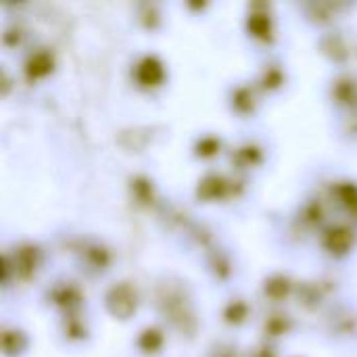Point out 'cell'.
Here are the masks:
<instances>
[{
    "label": "cell",
    "instance_id": "obj_1",
    "mask_svg": "<svg viewBox=\"0 0 357 357\" xmlns=\"http://www.w3.org/2000/svg\"><path fill=\"white\" fill-rule=\"evenodd\" d=\"M107 301H109L111 312L119 318H128L136 310V297L130 287H115L109 293Z\"/></svg>",
    "mask_w": 357,
    "mask_h": 357
},
{
    "label": "cell",
    "instance_id": "obj_2",
    "mask_svg": "<svg viewBox=\"0 0 357 357\" xmlns=\"http://www.w3.org/2000/svg\"><path fill=\"white\" fill-rule=\"evenodd\" d=\"M163 75H165L163 65L155 56H144L136 65V77H138V82L142 86H159L161 79H163Z\"/></svg>",
    "mask_w": 357,
    "mask_h": 357
},
{
    "label": "cell",
    "instance_id": "obj_3",
    "mask_svg": "<svg viewBox=\"0 0 357 357\" xmlns=\"http://www.w3.org/2000/svg\"><path fill=\"white\" fill-rule=\"evenodd\" d=\"M351 245H354V232L349 228L337 226L326 232V247L333 253H345Z\"/></svg>",
    "mask_w": 357,
    "mask_h": 357
},
{
    "label": "cell",
    "instance_id": "obj_4",
    "mask_svg": "<svg viewBox=\"0 0 357 357\" xmlns=\"http://www.w3.org/2000/svg\"><path fill=\"white\" fill-rule=\"evenodd\" d=\"M52 69V59L46 52H36L29 61H27V73L33 77H42Z\"/></svg>",
    "mask_w": 357,
    "mask_h": 357
},
{
    "label": "cell",
    "instance_id": "obj_5",
    "mask_svg": "<svg viewBox=\"0 0 357 357\" xmlns=\"http://www.w3.org/2000/svg\"><path fill=\"white\" fill-rule=\"evenodd\" d=\"M249 29L253 31V36L266 38V36H270V19L266 15H251Z\"/></svg>",
    "mask_w": 357,
    "mask_h": 357
},
{
    "label": "cell",
    "instance_id": "obj_6",
    "mask_svg": "<svg viewBox=\"0 0 357 357\" xmlns=\"http://www.w3.org/2000/svg\"><path fill=\"white\" fill-rule=\"evenodd\" d=\"M266 293H270L274 299H280L289 293V280L284 276H274L270 284H266Z\"/></svg>",
    "mask_w": 357,
    "mask_h": 357
},
{
    "label": "cell",
    "instance_id": "obj_7",
    "mask_svg": "<svg viewBox=\"0 0 357 357\" xmlns=\"http://www.w3.org/2000/svg\"><path fill=\"white\" fill-rule=\"evenodd\" d=\"M161 341H163V337H161V333L159 331H146V333H142V339H140V345L146 349V351H155L159 345H161Z\"/></svg>",
    "mask_w": 357,
    "mask_h": 357
},
{
    "label": "cell",
    "instance_id": "obj_8",
    "mask_svg": "<svg viewBox=\"0 0 357 357\" xmlns=\"http://www.w3.org/2000/svg\"><path fill=\"white\" fill-rule=\"evenodd\" d=\"M245 316H247V305H245V303H236V307L230 305V310L226 312V318H228L230 322H236V324L243 322Z\"/></svg>",
    "mask_w": 357,
    "mask_h": 357
},
{
    "label": "cell",
    "instance_id": "obj_9",
    "mask_svg": "<svg viewBox=\"0 0 357 357\" xmlns=\"http://www.w3.org/2000/svg\"><path fill=\"white\" fill-rule=\"evenodd\" d=\"M203 151H201V155H213L215 151H218V146H220V142H215L213 138H209V140H203ZM199 146V149H201Z\"/></svg>",
    "mask_w": 357,
    "mask_h": 357
}]
</instances>
